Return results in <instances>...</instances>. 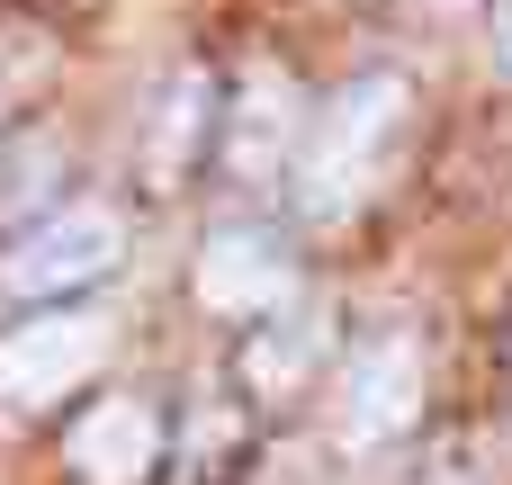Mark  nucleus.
I'll use <instances>...</instances> for the list:
<instances>
[{
	"label": "nucleus",
	"instance_id": "6",
	"mask_svg": "<svg viewBox=\"0 0 512 485\" xmlns=\"http://www.w3.org/2000/svg\"><path fill=\"white\" fill-rule=\"evenodd\" d=\"M153 459H162V423H153V405H135V396L90 405V414L72 423V468H81V485H144Z\"/></svg>",
	"mask_w": 512,
	"mask_h": 485
},
{
	"label": "nucleus",
	"instance_id": "4",
	"mask_svg": "<svg viewBox=\"0 0 512 485\" xmlns=\"http://www.w3.org/2000/svg\"><path fill=\"white\" fill-rule=\"evenodd\" d=\"M414 414H423V351L405 333H378L351 360V378H342V441H360V450L396 441Z\"/></svg>",
	"mask_w": 512,
	"mask_h": 485
},
{
	"label": "nucleus",
	"instance_id": "10",
	"mask_svg": "<svg viewBox=\"0 0 512 485\" xmlns=\"http://www.w3.org/2000/svg\"><path fill=\"white\" fill-rule=\"evenodd\" d=\"M432 485H468V477H432Z\"/></svg>",
	"mask_w": 512,
	"mask_h": 485
},
{
	"label": "nucleus",
	"instance_id": "8",
	"mask_svg": "<svg viewBox=\"0 0 512 485\" xmlns=\"http://www.w3.org/2000/svg\"><path fill=\"white\" fill-rule=\"evenodd\" d=\"M306 342H315V324H297V333H288V342H279V333H270V342H261V351H252V378H261V387H288V378H297V369H306Z\"/></svg>",
	"mask_w": 512,
	"mask_h": 485
},
{
	"label": "nucleus",
	"instance_id": "2",
	"mask_svg": "<svg viewBox=\"0 0 512 485\" xmlns=\"http://www.w3.org/2000/svg\"><path fill=\"white\" fill-rule=\"evenodd\" d=\"M99 360H108V324L99 315H36V324L0 333V414H45Z\"/></svg>",
	"mask_w": 512,
	"mask_h": 485
},
{
	"label": "nucleus",
	"instance_id": "7",
	"mask_svg": "<svg viewBox=\"0 0 512 485\" xmlns=\"http://www.w3.org/2000/svg\"><path fill=\"white\" fill-rule=\"evenodd\" d=\"M288 144H297V90L270 81V72H252V81H243V108H234V171L261 180Z\"/></svg>",
	"mask_w": 512,
	"mask_h": 485
},
{
	"label": "nucleus",
	"instance_id": "5",
	"mask_svg": "<svg viewBox=\"0 0 512 485\" xmlns=\"http://www.w3.org/2000/svg\"><path fill=\"white\" fill-rule=\"evenodd\" d=\"M198 306L207 315H270V306H288V252L270 234H216L198 252Z\"/></svg>",
	"mask_w": 512,
	"mask_h": 485
},
{
	"label": "nucleus",
	"instance_id": "1",
	"mask_svg": "<svg viewBox=\"0 0 512 485\" xmlns=\"http://www.w3.org/2000/svg\"><path fill=\"white\" fill-rule=\"evenodd\" d=\"M396 144H405V81H387V72L351 81L333 99V117L315 126V144H306V207L324 225L351 216V207H369V189L387 180Z\"/></svg>",
	"mask_w": 512,
	"mask_h": 485
},
{
	"label": "nucleus",
	"instance_id": "9",
	"mask_svg": "<svg viewBox=\"0 0 512 485\" xmlns=\"http://www.w3.org/2000/svg\"><path fill=\"white\" fill-rule=\"evenodd\" d=\"M495 63L512 72V0H504V18H495Z\"/></svg>",
	"mask_w": 512,
	"mask_h": 485
},
{
	"label": "nucleus",
	"instance_id": "3",
	"mask_svg": "<svg viewBox=\"0 0 512 485\" xmlns=\"http://www.w3.org/2000/svg\"><path fill=\"white\" fill-rule=\"evenodd\" d=\"M117 252H126V225L108 216V207H63L54 225H36L18 252H9V288L18 297H72V288H90V279H108L117 270Z\"/></svg>",
	"mask_w": 512,
	"mask_h": 485
}]
</instances>
